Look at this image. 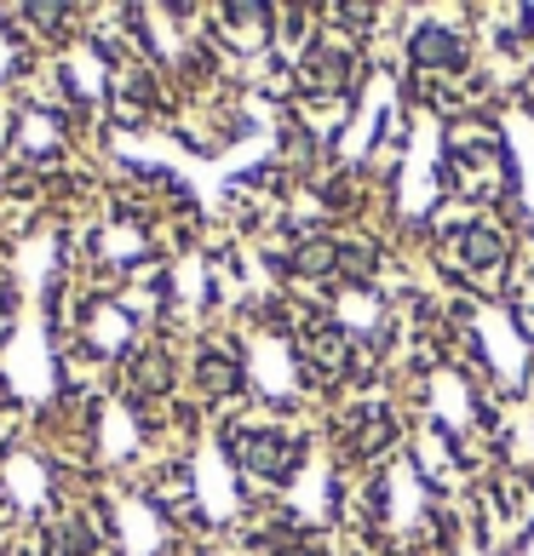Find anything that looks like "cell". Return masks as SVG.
<instances>
[{"mask_svg": "<svg viewBox=\"0 0 534 556\" xmlns=\"http://www.w3.org/2000/svg\"><path fill=\"white\" fill-rule=\"evenodd\" d=\"M87 551H92L87 522H52L47 528V556H87Z\"/></svg>", "mask_w": 534, "mask_h": 556, "instance_id": "cell-2", "label": "cell"}, {"mask_svg": "<svg viewBox=\"0 0 534 556\" xmlns=\"http://www.w3.org/2000/svg\"><path fill=\"white\" fill-rule=\"evenodd\" d=\"M241 459H248L259 477H282V470L299 459V447L287 437H248V442H241Z\"/></svg>", "mask_w": 534, "mask_h": 556, "instance_id": "cell-1", "label": "cell"}, {"mask_svg": "<svg viewBox=\"0 0 534 556\" xmlns=\"http://www.w3.org/2000/svg\"><path fill=\"white\" fill-rule=\"evenodd\" d=\"M414 52H420V64H460V47H455L443 29H425Z\"/></svg>", "mask_w": 534, "mask_h": 556, "instance_id": "cell-4", "label": "cell"}, {"mask_svg": "<svg viewBox=\"0 0 534 556\" xmlns=\"http://www.w3.org/2000/svg\"><path fill=\"white\" fill-rule=\"evenodd\" d=\"M133 390H138V396L167 390V356H161V350H144V356L133 362Z\"/></svg>", "mask_w": 534, "mask_h": 556, "instance_id": "cell-3", "label": "cell"}, {"mask_svg": "<svg viewBox=\"0 0 534 556\" xmlns=\"http://www.w3.org/2000/svg\"><path fill=\"white\" fill-rule=\"evenodd\" d=\"M201 384H208L213 396H231V390H236V362H224V356H201Z\"/></svg>", "mask_w": 534, "mask_h": 556, "instance_id": "cell-5", "label": "cell"}, {"mask_svg": "<svg viewBox=\"0 0 534 556\" xmlns=\"http://www.w3.org/2000/svg\"><path fill=\"white\" fill-rule=\"evenodd\" d=\"M282 556H311V551H282Z\"/></svg>", "mask_w": 534, "mask_h": 556, "instance_id": "cell-6", "label": "cell"}]
</instances>
